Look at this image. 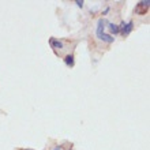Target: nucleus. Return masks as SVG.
<instances>
[{
    "instance_id": "8",
    "label": "nucleus",
    "mask_w": 150,
    "mask_h": 150,
    "mask_svg": "<svg viewBox=\"0 0 150 150\" xmlns=\"http://www.w3.org/2000/svg\"><path fill=\"white\" fill-rule=\"evenodd\" d=\"M75 3L78 4L79 7H83V1H82V0H76V1H75Z\"/></svg>"
},
{
    "instance_id": "9",
    "label": "nucleus",
    "mask_w": 150,
    "mask_h": 150,
    "mask_svg": "<svg viewBox=\"0 0 150 150\" xmlns=\"http://www.w3.org/2000/svg\"><path fill=\"white\" fill-rule=\"evenodd\" d=\"M53 150H62V147H60V146H56V147H55V149H53Z\"/></svg>"
},
{
    "instance_id": "1",
    "label": "nucleus",
    "mask_w": 150,
    "mask_h": 150,
    "mask_svg": "<svg viewBox=\"0 0 150 150\" xmlns=\"http://www.w3.org/2000/svg\"><path fill=\"white\" fill-rule=\"evenodd\" d=\"M149 4H150L149 0H146V1H139V3L137 4V7H135V12L139 14V15H145V14L149 11Z\"/></svg>"
},
{
    "instance_id": "5",
    "label": "nucleus",
    "mask_w": 150,
    "mask_h": 150,
    "mask_svg": "<svg viewBox=\"0 0 150 150\" xmlns=\"http://www.w3.org/2000/svg\"><path fill=\"white\" fill-rule=\"evenodd\" d=\"M98 38L103 40V41H105V42H108V44H111V42L115 41V37H111L109 34H105V33H103L101 36H98Z\"/></svg>"
},
{
    "instance_id": "4",
    "label": "nucleus",
    "mask_w": 150,
    "mask_h": 150,
    "mask_svg": "<svg viewBox=\"0 0 150 150\" xmlns=\"http://www.w3.org/2000/svg\"><path fill=\"white\" fill-rule=\"evenodd\" d=\"M104 25H105V21H104V19H100L98 23H97V37L101 36V34L104 33V28H105Z\"/></svg>"
},
{
    "instance_id": "6",
    "label": "nucleus",
    "mask_w": 150,
    "mask_h": 150,
    "mask_svg": "<svg viewBox=\"0 0 150 150\" xmlns=\"http://www.w3.org/2000/svg\"><path fill=\"white\" fill-rule=\"evenodd\" d=\"M64 63L67 64L68 67H74V64H75L74 56H72V55H67L66 57H64Z\"/></svg>"
},
{
    "instance_id": "7",
    "label": "nucleus",
    "mask_w": 150,
    "mask_h": 150,
    "mask_svg": "<svg viewBox=\"0 0 150 150\" xmlns=\"http://www.w3.org/2000/svg\"><path fill=\"white\" fill-rule=\"evenodd\" d=\"M108 28H109V32L112 33V34H117L119 33V26L115 23H108Z\"/></svg>"
},
{
    "instance_id": "10",
    "label": "nucleus",
    "mask_w": 150,
    "mask_h": 150,
    "mask_svg": "<svg viewBox=\"0 0 150 150\" xmlns=\"http://www.w3.org/2000/svg\"><path fill=\"white\" fill-rule=\"evenodd\" d=\"M28 150H30V149H28Z\"/></svg>"
},
{
    "instance_id": "2",
    "label": "nucleus",
    "mask_w": 150,
    "mask_h": 150,
    "mask_svg": "<svg viewBox=\"0 0 150 150\" xmlns=\"http://www.w3.org/2000/svg\"><path fill=\"white\" fill-rule=\"evenodd\" d=\"M132 28H134V23H132V22H128V23L122 22L120 26H119V33H122L123 36H128L131 33V30H132Z\"/></svg>"
},
{
    "instance_id": "3",
    "label": "nucleus",
    "mask_w": 150,
    "mask_h": 150,
    "mask_svg": "<svg viewBox=\"0 0 150 150\" xmlns=\"http://www.w3.org/2000/svg\"><path fill=\"white\" fill-rule=\"evenodd\" d=\"M49 44H51V47L53 48V49H63V42L62 41H59V40L56 38H49Z\"/></svg>"
}]
</instances>
